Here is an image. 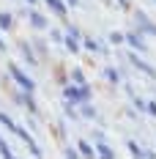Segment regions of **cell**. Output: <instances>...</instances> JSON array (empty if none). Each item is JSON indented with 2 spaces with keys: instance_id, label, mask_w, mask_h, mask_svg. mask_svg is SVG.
<instances>
[{
  "instance_id": "obj_1",
  "label": "cell",
  "mask_w": 156,
  "mask_h": 159,
  "mask_svg": "<svg viewBox=\"0 0 156 159\" xmlns=\"http://www.w3.org/2000/svg\"><path fill=\"white\" fill-rule=\"evenodd\" d=\"M63 85H66V82H63ZM91 96H93V91H91V85H88V82H82V85H66V88H63V99H66L69 104L91 102Z\"/></svg>"
},
{
  "instance_id": "obj_2",
  "label": "cell",
  "mask_w": 156,
  "mask_h": 159,
  "mask_svg": "<svg viewBox=\"0 0 156 159\" xmlns=\"http://www.w3.org/2000/svg\"><path fill=\"white\" fill-rule=\"evenodd\" d=\"M131 16H134V28H137L142 36H156V22L145 14V11H134Z\"/></svg>"
},
{
  "instance_id": "obj_3",
  "label": "cell",
  "mask_w": 156,
  "mask_h": 159,
  "mask_svg": "<svg viewBox=\"0 0 156 159\" xmlns=\"http://www.w3.org/2000/svg\"><path fill=\"white\" fill-rule=\"evenodd\" d=\"M8 74H11V80H14L16 85L22 88V91H36V82H33L30 77H28V71H22L16 63H11L8 66Z\"/></svg>"
},
{
  "instance_id": "obj_4",
  "label": "cell",
  "mask_w": 156,
  "mask_h": 159,
  "mask_svg": "<svg viewBox=\"0 0 156 159\" xmlns=\"http://www.w3.org/2000/svg\"><path fill=\"white\" fill-rule=\"evenodd\" d=\"M129 63L134 66V69H140L142 74H145V77H151V80H156V69L151 63H148V61H145V58H142V55H137V52H129Z\"/></svg>"
},
{
  "instance_id": "obj_5",
  "label": "cell",
  "mask_w": 156,
  "mask_h": 159,
  "mask_svg": "<svg viewBox=\"0 0 156 159\" xmlns=\"http://www.w3.org/2000/svg\"><path fill=\"white\" fill-rule=\"evenodd\" d=\"M123 41L129 44L131 49H137V52H148V44H145V39H142V33L134 28V30L123 33Z\"/></svg>"
},
{
  "instance_id": "obj_6",
  "label": "cell",
  "mask_w": 156,
  "mask_h": 159,
  "mask_svg": "<svg viewBox=\"0 0 156 159\" xmlns=\"http://www.w3.org/2000/svg\"><path fill=\"white\" fill-rule=\"evenodd\" d=\"M28 19H30V25H33V30H47L49 28V22H47V16L44 14H38V11H33V8H28Z\"/></svg>"
},
{
  "instance_id": "obj_7",
  "label": "cell",
  "mask_w": 156,
  "mask_h": 159,
  "mask_svg": "<svg viewBox=\"0 0 156 159\" xmlns=\"http://www.w3.org/2000/svg\"><path fill=\"white\" fill-rule=\"evenodd\" d=\"M16 104H25L30 112L38 110V104H36V99H33V91H19V96H16Z\"/></svg>"
},
{
  "instance_id": "obj_8",
  "label": "cell",
  "mask_w": 156,
  "mask_h": 159,
  "mask_svg": "<svg viewBox=\"0 0 156 159\" xmlns=\"http://www.w3.org/2000/svg\"><path fill=\"white\" fill-rule=\"evenodd\" d=\"M19 52H22V58H25V61H28L30 66L38 63V55H36V49H33L28 41H19Z\"/></svg>"
},
{
  "instance_id": "obj_9",
  "label": "cell",
  "mask_w": 156,
  "mask_h": 159,
  "mask_svg": "<svg viewBox=\"0 0 156 159\" xmlns=\"http://www.w3.org/2000/svg\"><path fill=\"white\" fill-rule=\"evenodd\" d=\"M49 6V11H55L58 16H66L69 14V6H66V0H44Z\"/></svg>"
},
{
  "instance_id": "obj_10",
  "label": "cell",
  "mask_w": 156,
  "mask_h": 159,
  "mask_svg": "<svg viewBox=\"0 0 156 159\" xmlns=\"http://www.w3.org/2000/svg\"><path fill=\"white\" fill-rule=\"evenodd\" d=\"M82 44H85V49H88V52H101V55L107 52V47H104V44H99L96 39H82Z\"/></svg>"
},
{
  "instance_id": "obj_11",
  "label": "cell",
  "mask_w": 156,
  "mask_h": 159,
  "mask_svg": "<svg viewBox=\"0 0 156 159\" xmlns=\"http://www.w3.org/2000/svg\"><path fill=\"white\" fill-rule=\"evenodd\" d=\"M104 80H107L109 85H118V82H121V80H123V74H121V71H118V69H104Z\"/></svg>"
},
{
  "instance_id": "obj_12",
  "label": "cell",
  "mask_w": 156,
  "mask_h": 159,
  "mask_svg": "<svg viewBox=\"0 0 156 159\" xmlns=\"http://www.w3.org/2000/svg\"><path fill=\"white\" fill-rule=\"evenodd\" d=\"M63 47L69 49L71 55H77L79 52V39H74V36H63Z\"/></svg>"
},
{
  "instance_id": "obj_13",
  "label": "cell",
  "mask_w": 156,
  "mask_h": 159,
  "mask_svg": "<svg viewBox=\"0 0 156 159\" xmlns=\"http://www.w3.org/2000/svg\"><path fill=\"white\" fill-rule=\"evenodd\" d=\"M79 115H82V118H88V121H96V118H99L96 107H91L88 102H82V110H79Z\"/></svg>"
},
{
  "instance_id": "obj_14",
  "label": "cell",
  "mask_w": 156,
  "mask_h": 159,
  "mask_svg": "<svg viewBox=\"0 0 156 159\" xmlns=\"http://www.w3.org/2000/svg\"><path fill=\"white\" fill-rule=\"evenodd\" d=\"M14 28V16L8 11H0V30H11Z\"/></svg>"
},
{
  "instance_id": "obj_15",
  "label": "cell",
  "mask_w": 156,
  "mask_h": 159,
  "mask_svg": "<svg viewBox=\"0 0 156 159\" xmlns=\"http://www.w3.org/2000/svg\"><path fill=\"white\" fill-rule=\"evenodd\" d=\"M96 154H101V157H115V151H112V145H107V143H96V148H93Z\"/></svg>"
},
{
  "instance_id": "obj_16",
  "label": "cell",
  "mask_w": 156,
  "mask_h": 159,
  "mask_svg": "<svg viewBox=\"0 0 156 159\" xmlns=\"http://www.w3.org/2000/svg\"><path fill=\"white\" fill-rule=\"evenodd\" d=\"M77 151H79V154H82V157H93V154H96V151H93V145L88 143V140H79Z\"/></svg>"
},
{
  "instance_id": "obj_17",
  "label": "cell",
  "mask_w": 156,
  "mask_h": 159,
  "mask_svg": "<svg viewBox=\"0 0 156 159\" xmlns=\"http://www.w3.org/2000/svg\"><path fill=\"white\" fill-rule=\"evenodd\" d=\"M0 124L8 129V132H14V126H16V121L11 118V115H6V112H0Z\"/></svg>"
},
{
  "instance_id": "obj_18",
  "label": "cell",
  "mask_w": 156,
  "mask_h": 159,
  "mask_svg": "<svg viewBox=\"0 0 156 159\" xmlns=\"http://www.w3.org/2000/svg\"><path fill=\"white\" fill-rule=\"evenodd\" d=\"M126 148H129V154H134V157H142V148L134 143V140H129V143H126Z\"/></svg>"
},
{
  "instance_id": "obj_19",
  "label": "cell",
  "mask_w": 156,
  "mask_h": 159,
  "mask_svg": "<svg viewBox=\"0 0 156 159\" xmlns=\"http://www.w3.org/2000/svg\"><path fill=\"white\" fill-rule=\"evenodd\" d=\"M66 36H74V39H82V30H79V28H74V25H66Z\"/></svg>"
},
{
  "instance_id": "obj_20",
  "label": "cell",
  "mask_w": 156,
  "mask_h": 159,
  "mask_svg": "<svg viewBox=\"0 0 156 159\" xmlns=\"http://www.w3.org/2000/svg\"><path fill=\"white\" fill-rule=\"evenodd\" d=\"M71 80H74L77 85H82V82H85V71H82V69H74V71H71Z\"/></svg>"
},
{
  "instance_id": "obj_21",
  "label": "cell",
  "mask_w": 156,
  "mask_h": 159,
  "mask_svg": "<svg viewBox=\"0 0 156 159\" xmlns=\"http://www.w3.org/2000/svg\"><path fill=\"white\" fill-rule=\"evenodd\" d=\"M0 154H3V157H14V151H11V145L6 143L3 137H0Z\"/></svg>"
},
{
  "instance_id": "obj_22",
  "label": "cell",
  "mask_w": 156,
  "mask_h": 159,
  "mask_svg": "<svg viewBox=\"0 0 156 159\" xmlns=\"http://www.w3.org/2000/svg\"><path fill=\"white\" fill-rule=\"evenodd\" d=\"M28 151H30L33 157H44V151H41V145H36V140H33V143H28Z\"/></svg>"
},
{
  "instance_id": "obj_23",
  "label": "cell",
  "mask_w": 156,
  "mask_h": 159,
  "mask_svg": "<svg viewBox=\"0 0 156 159\" xmlns=\"http://www.w3.org/2000/svg\"><path fill=\"white\" fill-rule=\"evenodd\" d=\"M63 157H79L77 145H66V148H63Z\"/></svg>"
},
{
  "instance_id": "obj_24",
  "label": "cell",
  "mask_w": 156,
  "mask_h": 159,
  "mask_svg": "<svg viewBox=\"0 0 156 159\" xmlns=\"http://www.w3.org/2000/svg\"><path fill=\"white\" fill-rule=\"evenodd\" d=\"M33 47H36V55H41V52L47 55V44H44V41H38V39H36V41H33Z\"/></svg>"
},
{
  "instance_id": "obj_25",
  "label": "cell",
  "mask_w": 156,
  "mask_h": 159,
  "mask_svg": "<svg viewBox=\"0 0 156 159\" xmlns=\"http://www.w3.org/2000/svg\"><path fill=\"white\" fill-rule=\"evenodd\" d=\"M123 41V33H109V44H121Z\"/></svg>"
},
{
  "instance_id": "obj_26",
  "label": "cell",
  "mask_w": 156,
  "mask_h": 159,
  "mask_svg": "<svg viewBox=\"0 0 156 159\" xmlns=\"http://www.w3.org/2000/svg\"><path fill=\"white\" fill-rule=\"evenodd\" d=\"M131 102H134V107H137V110H145V104H148V102H145V99H140V96H134Z\"/></svg>"
},
{
  "instance_id": "obj_27",
  "label": "cell",
  "mask_w": 156,
  "mask_h": 159,
  "mask_svg": "<svg viewBox=\"0 0 156 159\" xmlns=\"http://www.w3.org/2000/svg\"><path fill=\"white\" fill-rule=\"evenodd\" d=\"M145 110H148V112H151V115L156 118V99H154V102H148V104H145Z\"/></svg>"
},
{
  "instance_id": "obj_28",
  "label": "cell",
  "mask_w": 156,
  "mask_h": 159,
  "mask_svg": "<svg viewBox=\"0 0 156 159\" xmlns=\"http://www.w3.org/2000/svg\"><path fill=\"white\" fill-rule=\"evenodd\" d=\"M52 41H63V33L60 30H52Z\"/></svg>"
},
{
  "instance_id": "obj_29",
  "label": "cell",
  "mask_w": 156,
  "mask_h": 159,
  "mask_svg": "<svg viewBox=\"0 0 156 159\" xmlns=\"http://www.w3.org/2000/svg\"><path fill=\"white\" fill-rule=\"evenodd\" d=\"M82 0H66V6H79Z\"/></svg>"
},
{
  "instance_id": "obj_30",
  "label": "cell",
  "mask_w": 156,
  "mask_h": 159,
  "mask_svg": "<svg viewBox=\"0 0 156 159\" xmlns=\"http://www.w3.org/2000/svg\"><path fill=\"white\" fill-rule=\"evenodd\" d=\"M0 52H6V41L3 39H0Z\"/></svg>"
},
{
  "instance_id": "obj_31",
  "label": "cell",
  "mask_w": 156,
  "mask_h": 159,
  "mask_svg": "<svg viewBox=\"0 0 156 159\" xmlns=\"http://www.w3.org/2000/svg\"><path fill=\"white\" fill-rule=\"evenodd\" d=\"M118 3H121V6H129V0H118Z\"/></svg>"
},
{
  "instance_id": "obj_32",
  "label": "cell",
  "mask_w": 156,
  "mask_h": 159,
  "mask_svg": "<svg viewBox=\"0 0 156 159\" xmlns=\"http://www.w3.org/2000/svg\"><path fill=\"white\" fill-rule=\"evenodd\" d=\"M28 3H36V0H28Z\"/></svg>"
},
{
  "instance_id": "obj_33",
  "label": "cell",
  "mask_w": 156,
  "mask_h": 159,
  "mask_svg": "<svg viewBox=\"0 0 156 159\" xmlns=\"http://www.w3.org/2000/svg\"><path fill=\"white\" fill-rule=\"evenodd\" d=\"M154 3H156V0H154Z\"/></svg>"
}]
</instances>
